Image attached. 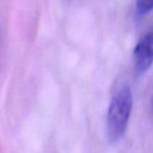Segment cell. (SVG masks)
Returning a JSON list of instances; mask_svg holds the SVG:
<instances>
[{"label":"cell","instance_id":"obj_1","mask_svg":"<svg viewBox=\"0 0 153 153\" xmlns=\"http://www.w3.org/2000/svg\"><path fill=\"white\" fill-rule=\"evenodd\" d=\"M132 102V92L129 87H123L114 96L107 114V135L111 142H117L124 135Z\"/></svg>","mask_w":153,"mask_h":153},{"label":"cell","instance_id":"obj_2","mask_svg":"<svg viewBox=\"0 0 153 153\" xmlns=\"http://www.w3.org/2000/svg\"><path fill=\"white\" fill-rule=\"evenodd\" d=\"M135 68L138 74L145 73L153 64V31L146 33L133 51Z\"/></svg>","mask_w":153,"mask_h":153},{"label":"cell","instance_id":"obj_3","mask_svg":"<svg viewBox=\"0 0 153 153\" xmlns=\"http://www.w3.org/2000/svg\"><path fill=\"white\" fill-rule=\"evenodd\" d=\"M153 9V0H136V11L140 17L144 16Z\"/></svg>","mask_w":153,"mask_h":153},{"label":"cell","instance_id":"obj_4","mask_svg":"<svg viewBox=\"0 0 153 153\" xmlns=\"http://www.w3.org/2000/svg\"><path fill=\"white\" fill-rule=\"evenodd\" d=\"M152 111H153V99H152Z\"/></svg>","mask_w":153,"mask_h":153}]
</instances>
